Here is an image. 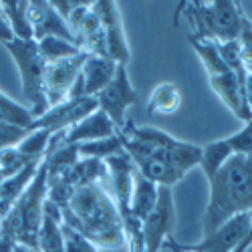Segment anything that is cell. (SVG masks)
<instances>
[{
	"mask_svg": "<svg viewBox=\"0 0 252 252\" xmlns=\"http://www.w3.org/2000/svg\"><path fill=\"white\" fill-rule=\"evenodd\" d=\"M119 137L123 152L131 158L135 170L156 186L174 188L200 163V145L178 139L158 127H139L127 119Z\"/></svg>",
	"mask_w": 252,
	"mask_h": 252,
	"instance_id": "obj_1",
	"label": "cell"
},
{
	"mask_svg": "<svg viewBox=\"0 0 252 252\" xmlns=\"http://www.w3.org/2000/svg\"><path fill=\"white\" fill-rule=\"evenodd\" d=\"M63 224L83 234L97 248H121L125 234L117 204L101 182L81 186L73 192L65 208H61Z\"/></svg>",
	"mask_w": 252,
	"mask_h": 252,
	"instance_id": "obj_2",
	"label": "cell"
},
{
	"mask_svg": "<svg viewBox=\"0 0 252 252\" xmlns=\"http://www.w3.org/2000/svg\"><path fill=\"white\" fill-rule=\"evenodd\" d=\"M208 184L210 198L202 220L204 236H210L232 216L252 212V156H232Z\"/></svg>",
	"mask_w": 252,
	"mask_h": 252,
	"instance_id": "obj_3",
	"label": "cell"
},
{
	"mask_svg": "<svg viewBox=\"0 0 252 252\" xmlns=\"http://www.w3.org/2000/svg\"><path fill=\"white\" fill-rule=\"evenodd\" d=\"M180 12L190 20L194 40H210V43H232L238 40L246 14L240 2L216 0V2H180Z\"/></svg>",
	"mask_w": 252,
	"mask_h": 252,
	"instance_id": "obj_4",
	"label": "cell"
},
{
	"mask_svg": "<svg viewBox=\"0 0 252 252\" xmlns=\"http://www.w3.org/2000/svg\"><path fill=\"white\" fill-rule=\"evenodd\" d=\"M47 200V161L43 159L27 190L18 196L8 214L0 220V232L12 236L18 244H25L36 250V236L40 220H43V206Z\"/></svg>",
	"mask_w": 252,
	"mask_h": 252,
	"instance_id": "obj_5",
	"label": "cell"
},
{
	"mask_svg": "<svg viewBox=\"0 0 252 252\" xmlns=\"http://www.w3.org/2000/svg\"><path fill=\"white\" fill-rule=\"evenodd\" d=\"M10 57L14 59L16 67L20 71V79H23V93L27 101H31V113L32 117H40L49 111V103L45 97V65L36 47V40H20L12 38L10 43L4 45Z\"/></svg>",
	"mask_w": 252,
	"mask_h": 252,
	"instance_id": "obj_6",
	"label": "cell"
},
{
	"mask_svg": "<svg viewBox=\"0 0 252 252\" xmlns=\"http://www.w3.org/2000/svg\"><path fill=\"white\" fill-rule=\"evenodd\" d=\"M95 99L99 109L111 119V123L115 125V129L119 133L125 127V123H127V109L131 105H135L139 99L137 91L133 89L129 81L127 65H117L115 77L101 93L95 95Z\"/></svg>",
	"mask_w": 252,
	"mask_h": 252,
	"instance_id": "obj_7",
	"label": "cell"
},
{
	"mask_svg": "<svg viewBox=\"0 0 252 252\" xmlns=\"http://www.w3.org/2000/svg\"><path fill=\"white\" fill-rule=\"evenodd\" d=\"M176 228V206L172 188H158V202L150 216L141 222L143 230V252H159L163 242L172 236Z\"/></svg>",
	"mask_w": 252,
	"mask_h": 252,
	"instance_id": "obj_8",
	"label": "cell"
},
{
	"mask_svg": "<svg viewBox=\"0 0 252 252\" xmlns=\"http://www.w3.org/2000/svg\"><path fill=\"white\" fill-rule=\"evenodd\" d=\"M99 109L97 99L95 97H81V99H67L55 107H49L45 115H40L32 121L31 131L32 129H47L51 135L59 131H67L69 127L77 125L85 117H89L93 111Z\"/></svg>",
	"mask_w": 252,
	"mask_h": 252,
	"instance_id": "obj_9",
	"label": "cell"
},
{
	"mask_svg": "<svg viewBox=\"0 0 252 252\" xmlns=\"http://www.w3.org/2000/svg\"><path fill=\"white\" fill-rule=\"evenodd\" d=\"M87 57H89L87 53H81V55L63 59L57 63H47L45 65L43 83H45V97H47L49 107H55V105L67 101V95L73 87L75 79L79 77L81 67L87 61Z\"/></svg>",
	"mask_w": 252,
	"mask_h": 252,
	"instance_id": "obj_10",
	"label": "cell"
},
{
	"mask_svg": "<svg viewBox=\"0 0 252 252\" xmlns=\"http://www.w3.org/2000/svg\"><path fill=\"white\" fill-rule=\"evenodd\" d=\"M93 10L97 12L103 34H105V49H107V57L115 61L117 65H127L129 61V45L125 38L123 23H121V14L117 8V2L111 0H99L93 2Z\"/></svg>",
	"mask_w": 252,
	"mask_h": 252,
	"instance_id": "obj_11",
	"label": "cell"
},
{
	"mask_svg": "<svg viewBox=\"0 0 252 252\" xmlns=\"http://www.w3.org/2000/svg\"><path fill=\"white\" fill-rule=\"evenodd\" d=\"M250 216L252 212L236 214L230 220H226L222 226H218L210 236H204L198 244L184 246V248L192 252H234L248 232Z\"/></svg>",
	"mask_w": 252,
	"mask_h": 252,
	"instance_id": "obj_12",
	"label": "cell"
},
{
	"mask_svg": "<svg viewBox=\"0 0 252 252\" xmlns=\"http://www.w3.org/2000/svg\"><path fill=\"white\" fill-rule=\"evenodd\" d=\"M117 129L111 123V119L105 115L101 109L93 111L89 117L79 121L77 125L69 127L67 131H59L51 135L49 148H57V145H77V143H87V141H97L115 135Z\"/></svg>",
	"mask_w": 252,
	"mask_h": 252,
	"instance_id": "obj_13",
	"label": "cell"
},
{
	"mask_svg": "<svg viewBox=\"0 0 252 252\" xmlns=\"http://www.w3.org/2000/svg\"><path fill=\"white\" fill-rule=\"evenodd\" d=\"M27 14H29V23L32 29V40H36V43L47 36H55V38H63L67 43L77 45V38L67 27L65 18L51 6V2H45V0L29 2Z\"/></svg>",
	"mask_w": 252,
	"mask_h": 252,
	"instance_id": "obj_14",
	"label": "cell"
},
{
	"mask_svg": "<svg viewBox=\"0 0 252 252\" xmlns=\"http://www.w3.org/2000/svg\"><path fill=\"white\" fill-rule=\"evenodd\" d=\"M107 165V176L111 178V186H113V200L117 204L119 216L129 212V202H131V192H133V176H135V163L131 161V158L121 152L113 158L105 159Z\"/></svg>",
	"mask_w": 252,
	"mask_h": 252,
	"instance_id": "obj_15",
	"label": "cell"
},
{
	"mask_svg": "<svg viewBox=\"0 0 252 252\" xmlns=\"http://www.w3.org/2000/svg\"><path fill=\"white\" fill-rule=\"evenodd\" d=\"M210 79V87L212 91L222 99V103L232 111L240 121L250 123L252 121V111L246 103V95H244V87L240 85V81L236 79V75L232 71H226L222 75H214L208 77Z\"/></svg>",
	"mask_w": 252,
	"mask_h": 252,
	"instance_id": "obj_16",
	"label": "cell"
},
{
	"mask_svg": "<svg viewBox=\"0 0 252 252\" xmlns=\"http://www.w3.org/2000/svg\"><path fill=\"white\" fill-rule=\"evenodd\" d=\"M63 214L61 208L51 200H45L43 206V220H40L38 236H36V250L38 252H65L63 246Z\"/></svg>",
	"mask_w": 252,
	"mask_h": 252,
	"instance_id": "obj_17",
	"label": "cell"
},
{
	"mask_svg": "<svg viewBox=\"0 0 252 252\" xmlns=\"http://www.w3.org/2000/svg\"><path fill=\"white\" fill-rule=\"evenodd\" d=\"M117 71V63L109 57H95L89 55L81 67V79L85 87V97H95L111 83Z\"/></svg>",
	"mask_w": 252,
	"mask_h": 252,
	"instance_id": "obj_18",
	"label": "cell"
},
{
	"mask_svg": "<svg viewBox=\"0 0 252 252\" xmlns=\"http://www.w3.org/2000/svg\"><path fill=\"white\" fill-rule=\"evenodd\" d=\"M158 188L154 182L145 180L139 172H135L133 176V192H131V202H129V210L137 220H145L150 216V212L154 210L156 202H158Z\"/></svg>",
	"mask_w": 252,
	"mask_h": 252,
	"instance_id": "obj_19",
	"label": "cell"
},
{
	"mask_svg": "<svg viewBox=\"0 0 252 252\" xmlns=\"http://www.w3.org/2000/svg\"><path fill=\"white\" fill-rule=\"evenodd\" d=\"M182 101H184V95L178 85H174V83H159L150 95L148 113L150 115H174L180 111Z\"/></svg>",
	"mask_w": 252,
	"mask_h": 252,
	"instance_id": "obj_20",
	"label": "cell"
},
{
	"mask_svg": "<svg viewBox=\"0 0 252 252\" xmlns=\"http://www.w3.org/2000/svg\"><path fill=\"white\" fill-rule=\"evenodd\" d=\"M0 10L6 16L14 38L32 40V29H31L29 14H27V10H29L27 0H2V2H0Z\"/></svg>",
	"mask_w": 252,
	"mask_h": 252,
	"instance_id": "obj_21",
	"label": "cell"
},
{
	"mask_svg": "<svg viewBox=\"0 0 252 252\" xmlns=\"http://www.w3.org/2000/svg\"><path fill=\"white\" fill-rule=\"evenodd\" d=\"M230 158H232V150L228 148L226 139H216V141H210V143L202 145V156H200L198 165L204 172L206 180L210 182Z\"/></svg>",
	"mask_w": 252,
	"mask_h": 252,
	"instance_id": "obj_22",
	"label": "cell"
},
{
	"mask_svg": "<svg viewBox=\"0 0 252 252\" xmlns=\"http://www.w3.org/2000/svg\"><path fill=\"white\" fill-rule=\"evenodd\" d=\"M43 159H45V158H43ZM43 159L29 163V165L25 167V170H20L16 176H12V178L4 180V182H2V186H0V200L12 206V204L18 200V196L27 190V186H29V184H31V180L34 178V174H36L38 165H40V161H43Z\"/></svg>",
	"mask_w": 252,
	"mask_h": 252,
	"instance_id": "obj_23",
	"label": "cell"
},
{
	"mask_svg": "<svg viewBox=\"0 0 252 252\" xmlns=\"http://www.w3.org/2000/svg\"><path fill=\"white\" fill-rule=\"evenodd\" d=\"M77 152H79V158H93V159L105 161L107 158H113V156L121 154L123 152V145H121L119 133H115V135L105 137V139L87 141V143H77Z\"/></svg>",
	"mask_w": 252,
	"mask_h": 252,
	"instance_id": "obj_24",
	"label": "cell"
},
{
	"mask_svg": "<svg viewBox=\"0 0 252 252\" xmlns=\"http://www.w3.org/2000/svg\"><path fill=\"white\" fill-rule=\"evenodd\" d=\"M188 43L192 45V49L196 51V55L204 63V69L208 71V77L222 75V73L230 71L224 65V61L220 57V51H218V45L216 43H210V40H194L192 36H188Z\"/></svg>",
	"mask_w": 252,
	"mask_h": 252,
	"instance_id": "obj_25",
	"label": "cell"
},
{
	"mask_svg": "<svg viewBox=\"0 0 252 252\" xmlns=\"http://www.w3.org/2000/svg\"><path fill=\"white\" fill-rule=\"evenodd\" d=\"M0 121L16 125V127L31 129L34 117H32V113H31L29 107H25V105L12 101L8 95H4L2 91H0Z\"/></svg>",
	"mask_w": 252,
	"mask_h": 252,
	"instance_id": "obj_26",
	"label": "cell"
},
{
	"mask_svg": "<svg viewBox=\"0 0 252 252\" xmlns=\"http://www.w3.org/2000/svg\"><path fill=\"white\" fill-rule=\"evenodd\" d=\"M36 47H38V53L45 63H57V61H63V59H69V57L83 53L77 45L67 43V40H63V38H55V36H47L43 40H38Z\"/></svg>",
	"mask_w": 252,
	"mask_h": 252,
	"instance_id": "obj_27",
	"label": "cell"
},
{
	"mask_svg": "<svg viewBox=\"0 0 252 252\" xmlns=\"http://www.w3.org/2000/svg\"><path fill=\"white\" fill-rule=\"evenodd\" d=\"M49 141H51V133L47 129H32L16 145V150L31 159H43L49 150Z\"/></svg>",
	"mask_w": 252,
	"mask_h": 252,
	"instance_id": "obj_28",
	"label": "cell"
},
{
	"mask_svg": "<svg viewBox=\"0 0 252 252\" xmlns=\"http://www.w3.org/2000/svg\"><path fill=\"white\" fill-rule=\"evenodd\" d=\"M32 161H38V159H31L27 156H23L16 148H8V150H2L0 152V174H2L4 180L16 176L20 170H25V167Z\"/></svg>",
	"mask_w": 252,
	"mask_h": 252,
	"instance_id": "obj_29",
	"label": "cell"
},
{
	"mask_svg": "<svg viewBox=\"0 0 252 252\" xmlns=\"http://www.w3.org/2000/svg\"><path fill=\"white\" fill-rule=\"evenodd\" d=\"M61 230H63V246H65V252H99L95 244H91L83 234L75 232L73 228L63 224Z\"/></svg>",
	"mask_w": 252,
	"mask_h": 252,
	"instance_id": "obj_30",
	"label": "cell"
},
{
	"mask_svg": "<svg viewBox=\"0 0 252 252\" xmlns=\"http://www.w3.org/2000/svg\"><path fill=\"white\" fill-rule=\"evenodd\" d=\"M226 143L232 156H252V123H244L238 133L226 137Z\"/></svg>",
	"mask_w": 252,
	"mask_h": 252,
	"instance_id": "obj_31",
	"label": "cell"
},
{
	"mask_svg": "<svg viewBox=\"0 0 252 252\" xmlns=\"http://www.w3.org/2000/svg\"><path fill=\"white\" fill-rule=\"evenodd\" d=\"M29 133H31V129L16 127V125L0 121V152L8 150V148H16V145L23 141Z\"/></svg>",
	"mask_w": 252,
	"mask_h": 252,
	"instance_id": "obj_32",
	"label": "cell"
},
{
	"mask_svg": "<svg viewBox=\"0 0 252 252\" xmlns=\"http://www.w3.org/2000/svg\"><path fill=\"white\" fill-rule=\"evenodd\" d=\"M12 38H14V34L10 31V25H8L6 16L2 14V10H0V43L6 45V43H10Z\"/></svg>",
	"mask_w": 252,
	"mask_h": 252,
	"instance_id": "obj_33",
	"label": "cell"
},
{
	"mask_svg": "<svg viewBox=\"0 0 252 252\" xmlns=\"http://www.w3.org/2000/svg\"><path fill=\"white\" fill-rule=\"evenodd\" d=\"M16 246V240L4 232H0V252H12Z\"/></svg>",
	"mask_w": 252,
	"mask_h": 252,
	"instance_id": "obj_34",
	"label": "cell"
},
{
	"mask_svg": "<svg viewBox=\"0 0 252 252\" xmlns=\"http://www.w3.org/2000/svg\"><path fill=\"white\" fill-rule=\"evenodd\" d=\"M250 246H252V216H250V224H248V232H246L244 240L240 242V246H238L234 252H246Z\"/></svg>",
	"mask_w": 252,
	"mask_h": 252,
	"instance_id": "obj_35",
	"label": "cell"
},
{
	"mask_svg": "<svg viewBox=\"0 0 252 252\" xmlns=\"http://www.w3.org/2000/svg\"><path fill=\"white\" fill-rule=\"evenodd\" d=\"M163 248H167V250H172V252H192V250H186L182 244H178L176 242V238L174 236H170L165 242H163Z\"/></svg>",
	"mask_w": 252,
	"mask_h": 252,
	"instance_id": "obj_36",
	"label": "cell"
},
{
	"mask_svg": "<svg viewBox=\"0 0 252 252\" xmlns=\"http://www.w3.org/2000/svg\"><path fill=\"white\" fill-rule=\"evenodd\" d=\"M244 95H246V103L252 111V75L246 77V83H244Z\"/></svg>",
	"mask_w": 252,
	"mask_h": 252,
	"instance_id": "obj_37",
	"label": "cell"
},
{
	"mask_svg": "<svg viewBox=\"0 0 252 252\" xmlns=\"http://www.w3.org/2000/svg\"><path fill=\"white\" fill-rule=\"evenodd\" d=\"M12 252H34L32 248H29V246H25V244H18L16 242V246H14V250Z\"/></svg>",
	"mask_w": 252,
	"mask_h": 252,
	"instance_id": "obj_38",
	"label": "cell"
},
{
	"mask_svg": "<svg viewBox=\"0 0 252 252\" xmlns=\"http://www.w3.org/2000/svg\"><path fill=\"white\" fill-rule=\"evenodd\" d=\"M2 182H4V178H2V174H0V186H2Z\"/></svg>",
	"mask_w": 252,
	"mask_h": 252,
	"instance_id": "obj_39",
	"label": "cell"
},
{
	"mask_svg": "<svg viewBox=\"0 0 252 252\" xmlns=\"http://www.w3.org/2000/svg\"><path fill=\"white\" fill-rule=\"evenodd\" d=\"M250 123H252V121H250Z\"/></svg>",
	"mask_w": 252,
	"mask_h": 252,
	"instance_id": "obj_40",
	"label": "cell"
}]
</instances>
